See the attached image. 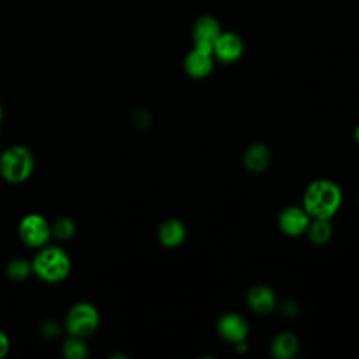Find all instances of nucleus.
<instances>
[{
	"label": "nucleus",
	"mask_w": 359,
	"mask_h": 359,
	"mask_svg": "<svg viewBox=\"0 0 359 359\" xmlns=\"http://www.w3.org/2000/svg\"><path fill=\"white\" fill-rule=\"evenodd\" d=\"M342 205V191L331 180L320 178L309 184L303 208L313 219H331Z\"/></svg>",
	"instance_id": "obj_1"
},
{
	"label": "nucleus",
	"mask_w": 359,
	"mask_h": 359,
	"mask_svg": "<svg viewBox=\"0 0 359 359\" xmlns=\"http://www.w3.org/2000/svg\"><path fill=\"white\" fill-rule=\"evenodd\" d=\"M31 266L39 279L48 283H57L69 276L72 262L65 250L52 245L42 248L35 255Z\"/></svg>",
	"instance_id": "obj_2"
},
{
	"label": "nucleus",
	"mask_w": 359,
	"mask_h": 359,
	"mask_svg": "<svg viewBox=\"0 0 359 359\" xmlns=\"http://www.w3.org/2000/svg\"><path fill=\"white\" fill-rule=\"evenodd\" d=\"M34 154L25 146H10L0 153V175L11 184H20L28 180L34 172Z\"/></svg>",
	"instance_id": "obj_3"
},
{
	"label": "nucleus",
	"mask_w": 359,
	"mask_h": 359,
	"mask_svg": "<svg viewBox=\"0 0 359 359\" xmlns=\"http://www.w3.org/2000/svg\"><path fill=\"white\" fill-rule=\"evenodd\" d=\"M100 324L98 310L88 302L74 304L66 317V330L72 337L84 338L91 335Z\"/></svg>",
	"instance_id": "obj_4"
},
{
	"label": "nucleus",
	"mask_w": 359,
	"mask_h": 359,
	"mask_svg": "<svg viewBox=\"0 0 359 359\" xmlns=\"http://www.w3.org/2000/svg\"><path fill=\"white\" fill-rule=\"evenodd\" d=\"M52 234V227L48 220L38 215L29 213L24 216L18 224V236L28 247L39 248L45 245Z\"/></svg>",
	"instance_id": "obj_5"
},
{
	"label": "nucleus",
	"mask_w": 359,
	"mask_h": 359,
	"mask_svg": "<svg viewBox=\"0 0 359 359\" xmlns=\"http://www.w3.org/2000/svg\"><path fill=\"white\" fill-rule=\"evenodd\" d=\"M220 34H222L220 24L215 17H210V15L199 17L195 21L192 28L194 48L213 53V45Z\"/></svg>",
	"instance_id": "obj_6"
},
{
	"label": "nucleus",
	"mask_w": 359,
	"mask_h": 359,
	"mask_svg": "<svg viewBox=\"0 0 359 359\" xmlns=\"http://www.w3.org/2000/svg\"><path fill=\"white\" fill-rule=\"evenodd\" d=\"M310 215L304 210V208L299 206H287L285 208L278 217L279 229L292 237L300 236L307 231L310 224Z\"/></svg>",
	"instance_id": "obj_7"
},
{
	"label": "nucleus",
	"mask_w": 359,
	"mask_h": 359,
	"mask_svg": "<svg viewBox=\"0 0 359 359\" xmlns=\"http://www.w3.org/2000/svg\"><path fill=\"white\" fill-rule=\"evenodd\" d=\"M217 331L224 341L238 344L245 341L248 335V324L245 318L237 313H224L217 321Z\"/></svg>",
	"instance_id": "obj_8"
},
{
	"label": "nucleus",
	"mask_w": 359,
	"mask_h": 359,
	"mask_svg": "<svg viewBox=\"0 0 359 359\" xmlns=\"http://www.w3.org/2000/svg\"><path fill=\"white\" fill-rule=\"evenodd\" d=\"M243 53V42L233 32H222L213 45V56L223 63L236 62Z\"/></svg>",
	"instance_id": "obj_9"
},
{
	"label": "nucleus",
	"mask_w": 359,
	"mask_h": 359,
	"mask_svg": "<svg viewBox=\"0 0 359 359\" xmlns=\"http://www.w3.org/2000/svg\"><path fill=\"white\" fill-rule=\"evenodd\" d=\"M184 69L194 79L206 77L213 69V53L194 48L184 59Z\"/></svg>",
	"instance_id": "obj_10"
},
{
	"label": "nucleus",
	"mask_w": 359,
	"mask_h": 359,
	"mask_svg": "<svg viewBox=\"0 0 359 359\" xmlns=\"http://www.w3.org/2000/svg\"><path fill=\"white\" fill-rule=\"evenodd\" d=\"M247 303L255 313H269L276 304V294L269 286L257 285L248 290Z\"/></svg>",
	"instance_id": "obj_11"
},
{
	"label": "nucleus",
	"mask_w": 359,
	"mask_h": 359,
	"mask_svg": "<svg viewBox=\"0 0 359 359\" xmlns=\"http://www.w3.org/2000/svg\"><path fill=\"white\" fill-rule=\"evenodd\" d=\"M243 163L248 171L261 172L271 163V151L264 143H252L245 149Z\"/></svg>",
	"instance_id": "obj_12"
},
{
	"label": "nucleus",
	"mask_w": 359,
	"mask_h": 359,
	"mask_svg": "<svg viewBox=\"0 0 359 359\" xmlns=\"http://www.w3.org/2000/svg\"><path fill=\"white\" fill-rule=\"evenodd\" d=\"M185 226L178 219H168L161 223L158 229V240L164 247L174 248L185 240Z\"/></svg>",
	"instance_id": "obj_13"
},
{
	"label": "nucleus",
	"mask_w": 359,
	"mask_h": 359,
	"mask_svg": "<svg viewBox=\"0 0 359 359\" xmlns=\"http://www.w3.org/2000/svg\"><path fill=\"white\" fill-rule=\"evenodd\" d=\"M299 351V339L292 332H280L271 344V353L278 359H290Z\"/></svg>",
	"instance_id": "obj_14"
},
{
	"label": "nucleus",
	"mask_w": 359,
	"mask_h": 359,
	"mask_svg": "<svg viewBox=\"0 0 359 359\" xmlns=\"http://www.w3.org/2000/svg\"><path fill=\"white\" fill-rule=\"evenodd\" d=\"M306 233L309 234L311 243L317 245L325 244L332 236V226L330 223V219H314L313 222H310Z\"/></svg>",
	"instance_id": "obj_15"
},
{
	"label": "nucleus",
	"mask_w": 359,
	"mask_h": 359,
	"mask_svg": "<svg viewBox=\"0 0 359 359\" xmlns=\"http://www.w3.org/2000/svg\"><path fill=\"white\" fill-rule=\"evenodd\" d=\"M62 353L69 359H83L88 355L87 345L79 337H70L63 342Z\"/></svg>",
	"instance_id": "obj_16"
},
{
	"label": "nucleus",
	"mask_w": 359,
	"mask_h": 359,
	"mask_svg": "<svg viewBox=\"0 0 359 359\" xmlns=\"http://www.w3.org/2000/svg\"><path fill=\"white\" fill-rule=\"evenodd\" d=\"M31 271H32V266L25 259H21V258H15L7 265V275L14 280L25 279Z\"/></svg>",
	"instance_id": "obj_17"
},
{
	"label": "nucleus",
	"mask_w": 359,
	"mask_h": 359,
	"mask_svg": "<svg viewBox=\"0 0 359 359\" xmlns=\"http://www.w3.org/2000/svg\"><path fill=\"white\" fill-rule=\"evenodd\" d=\"M50 227H52V234H55L56 238L59 240H67L76 231L74 222L69 217H59Z\"/></svg>",
	"instance_id": "obj_18"
},
{
	"label": "nucleus",
	"mask_w": 359,
	"mask_h": 359,
	"mask_svg": "<svg viewBox=\"0 0 359 359\" xmlns=\"http://www.w3.org/2000/svg\"><path fill=\"white\" fill-rule=\"evenodd\" d=\"M8 349H10V339L3 331H0V358L6 356Z\"/></svg>",
	"instance_id": "obj_19"
},
{
	"label": "nucleus",
	"mask_w": 359,
	"mask_h": 359,
	"mask_svg": "<svg viewBox=\"0 0 359 359\" xmlns=\"http://www.w3.org/2000/svg\"><path fill=\"white\" fill-rule=\"evenodd\" d=\"M45 335L46 337H53L55 334H57V324H45Z\"/></svg>",
	"instance_id": "obj_20"
},
{
	"label": "nucleus",
	"mask_w": 359,
	"mask_h": 359,
	"mask_svg": "<svg viewBox=\"0 0 359 359\" xmlns=\"http://www.w3.org/2000/svg\"><path fill=\"white\" fill-rule=\"evenodd\" d=\"M353 137L356 139V142H359V126L355 128V130H353Z\"/></svg>",
	"instance_id": "obj_21"
},
{
	"label": "nucleus",
	"mask_w": 359,
	"mask_h": 359,
	"mask_svg": "<svg viewBox=\"0 0 359 359\" xmlns=\"http://www.w3.org/2000/svg\"><path fill=\"white\" fill-rule=\"evenodd\" d=\"M1 119H3V107L0 104V122H1Z\"/></svg>",
	"instance_id": "obj_22"
}]
</instances>
